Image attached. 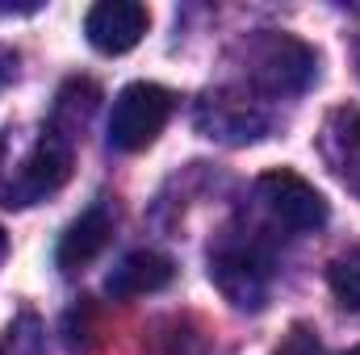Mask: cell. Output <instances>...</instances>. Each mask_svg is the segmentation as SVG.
Returning a JSON list of instances; mask_svg holds the SVG:
<instances>
[{
  "mask_svg": "<svg viewBox=\"0 0 360 355\" xmlns=\"http://www.w3.org/2000/svg\"><path fill=\"white\" fill-rule=\"evenodd\" d=\"M172 117V92L160 88V84H147V80H134L113 96V109H109V147L113 151H147L160 130L168 126Z\"/></svg>",
  "mask_w": 360,
  "mask_h": 355,
  "instance_id": "1",
  "label": "cell"
},
{
  "mask_svg": "<svg viewBox=\"0 0 360 355\" xmlns=\"http://www.w3.org/2000/svg\"><path fill=\"white\" fill-rule=\"evenodd\" d=\"M256 196L264 205L272 222L289 234H310V230H323L331 209L323 201V192L310 184L306 176L289 172V168H272L256 180Z\"/></svg>",
  "mask_w": 360,
  "mask_h": 355,
  "instance_id": "2",
  "label": "cell"
},
{
  "mask_svg": "<svg viewBox=\"0 0 360 355\" xmlns=\"http://www.w3.org/2000/svg\"><path fill=\"white\" fill-rule=\"evenodd\" d=\"M252 80H256V88L272 92V96L306 92L314 80V51L293 34L264 29L252 42Z\"/></svg>",
  "mask_w": 360,
  "mask_h": 355,
  "instance_id": "3",
  "label": "cell"
},
{
  "mask_svg": "<svg viewBox=\"0 0 360 355\" xmlns=\"http://www.w3.org/2000/svg\"><path fill=\"white\" fill-rule=\"evenodd\" d=\"M210 280L235 309H264L272 288V264L256 243H222L210 255Z\"/></svg>",
  "mask_w": 360,
  "mask_h": 355,
  "instance_id": "4",
  "label": "cell"
},
{
  "mask_svg": "<svg viewBox=\"0 0 360 355\" xmlns=\"http://www.w3.org/2000/svg\"><path fill=\"white\" fill-rule=\"evenodd\" d=\"M68 176H72L68 138L59 130H42V138L25 151V159L17 163L8 188H0V196H4V205H34V201L51 196L55 188H63Z\"/></svg>",
  "mask_w": 360,
  "mask_h": 355,
  "instance_id": "5",
  "label": "cell"
},
{
  "mask_svg": "<svg viewBox=\"0 0 360 355\" xmlns=\"http://www.w3.org/2000/svg\"><path fill=\"white\" fill-rule=\"evenodd\" d=\"M147 25H151V13L139 0H101V4H92L89 17H84V34H89V42L101 55L134 51L143 42Z\"/></svg>",
  "mask_w": 360,
  "mask_h": 355,
  "instance_id": "6",
  "label": "cell"
},
{
  "mask_svg": "<svg viewBox=\"0 0 360 355\" xmlns=\"http://www.w3.org/2000/svg\"><path fill=\"white\" fill-rule=\"evenodd\" d=\"M319 151H323L327 168L340 176V184L352 196H360V109H335L323 121Z\"/></svg>",
  "mask_w": 360,
  "mask_h": 355,
  "instance_id": "7",
  "label": "cell"
},
{
  "mask_svg": "<svg viewBox=\"0 0 360 355\" xmlns=\"http://www.w3.org/2000/svg\"><path fill=\"white\" fill-rule=\"evenodd\" d=\"M172 276H176V267H172L168 255H160V251H130L105 276V288H109V297L130 301V297H147V293L168 288Z\"/></svg>",
  "mask_w": 360,
  "mask_h": 355,
  "instance_id": "8",
  "label": "cell"
},
{
  "mask_svg": "<svg viewBox=\"0 0 360 355\" xmlns=\"http://www.w3.org/2000/svg\"><path fill=\"white\" fill-rule=\"evenodd\" d=\"M197 126L210 138H226V142H252L264 134V117L248 100H235L226 92H214L197 105Z\"/></svg>",
  "mask_w": 360,
  "mask_h": 355,
  "instance_id": "9",
  "label": "cell"
},
{
  "mask_svg": "<svg viewBox=\"0 0 360 355\" xmlns=\"http://www.w3.org/2000/svg\"><path fill=\"white\" fill-rule=\"evenodd\" d=\"M109 234H113V217H109V209H105V205L84 209V213L63 230V239H59V251H55L59 267L76 272V267L92 264V260L109 247Z\"/></svg>",
  "mask_w": 360,
  "mask_h": 355,
  "instance_id": "10",
  "label": "cell"
},
{
  "mask_svg": "<svg viewBox=\"0 0 360 355\" xmlns=\"http://www.w3.org/2000/svg\"><path fill=\"white\" fill-rule=\"evenodd\" d=\"M327 284H331V297H335L344 309L360 314V247L335 255V260L327 264Z\"/></svg>",
  "mask_w": 360,
  "mask_h": 355,
  "instance_id": "11",
  "label": "cell"
},
{
  "mask_svg": "<svg viewBox=\"0 0 360 355\" xmlns=\"http://www.w3.org/2000/svg\"><path fill=\"white\" fill-rule=\"evenodd\" d=\"M272 355H327V351H323V343H319V335L310 326H293Z\"/></svg>",
  "mask_w": 360,
  "mask_h": 355,
  "instance_id": "12",
  "label": "cell"
},
{
  "mask_svg": "<svg viewBox=\"0 0 360 355\" xmlns=\"http://www.w3.org/2000/svg\"><path fill=\"white\" fill-rule=\"evenodd\" d=\"M13 80H17V51L0 46V88H4V84H13Z\"/></svg>",
  "mask_w": 360,
  "mask_h": 355,
  "instance_id": "13",
  "label": "cell"
},
{
  "mask_svg": "<svg viewBox=\"0 0 360 355\" xmlns=\"http://www.w3.org/2000/svg\"><path fill=\"white\" fill-rule=\"evenodd\" d=\"M4 251H8V234L0 230V260H4Z\"/></svg>",
  "mask_w": 360,
  "mask_h": 355,
  "instance_id": "14",
  "label": "cell"
},
{
  "mask_svg": "<svg viewBox=\"0 0 360 355\" xmlns=\"http://www.w3.org/2000/svg\"><path fill=\"white\" fill-rule=\"evenodd\" d=\"M348 355H360V343H356V347H352V351H348Z\"/></svg>",
  "mask_w": 360,
  "mask_h": 355,
  "instance_id": "15",
  "label": "cell"
}]
</instances>
